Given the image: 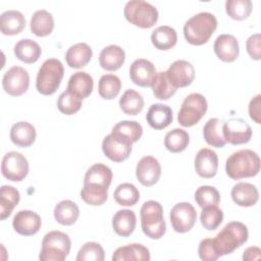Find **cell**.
<instances>
[{
	"mask_svg": "<svg viewBox=\"0 0 261 261\" xmlns=\"http://www.w3.org/2000/svg\"><path fill=\"white\" fill-rule=\"evenodd\" d=\"M217 28V19L214 14L204 11L199 12L186 21L184 36L188 43L200 46L209 41Z\"/></svg>",
	"mask_w": 261,
	"mask_h": 261,
	"instance_id": "cell-1",
	"label": "cell"
},
{
	"mask_svg": "<svg viewBox=\"0 0 261 261\" xmlns=\"http://www.w3.org/2000/svg\"><path fill=\"white\" fill-rule=\"evenodd\" d=\"M259 155L249 149H244L232 153L225 162L226 174L234 180L252 177L259 173Z\"/></svg>",
	"mask_w": 261,
	"mask_h": 261,
	"instance_id": "cell-2",
	"label": "cell"
},
{
	"mask_svg": "<svg viewBox=\"0 0 261 261\" xmlns=\"http://www.w3.org/2000/svg\"><path fill=\"white\" fill-rule=\"evenodd\" d=\"M249 237L247 226L240 221H230L213 239V245L218 256L232 253L244 243Z\"/></svg>",
	"mask_w": 261,
	"mask_h": 261,
	"instance_id": "cell-3",
	"label": "cell"
},
{
	"mask_svg": "<svg viewBox=\"0 0 261 261\" xmlns=\"http://www.w3.org/2000/svg\"><path fill=\"white\" fill-rule=\"evenodd\" d=\"M141 226L143 232L153 240L161 239L166 231L163 208L157 201H147L141 207Z\"/></svg>",
	"mask_w": 261,
	"mask_h": 261,
	"instance_id": "cell-4",
	"label": "cell"
},
{
	"mask_svg": "<svg viewBox=\"0 0 261 261\" xmlns=\"http://www.w3.org/2000/svg\"><path fill=\"white\" fill-rule=\"evenodd\" d=\"M64 74V68L60 60L49 58L43 62L39 68L36 88L42 95L48 96L54 94L60 86Z\"/></svg>",
	"mask_w": 261,
	"mask_h": 261,
	"instance_id": "cell-5",
	"label": "cell"
},
{
	"mask_svg": "<svg viewBox=\"0 0 261 261\" xmlns=\"http://www.w3.org/2000/svg\"><path fill=\"white\" fill-rule=\"evenodd\" d=\"M71 241L65 232L52 230L45 234L39 259L42 261H63L70 252Z\"/></svg>",
	"mask_w": 261,
	"mask_h": 261,
	"instance_id": "cell-6",
	"label": "cell"
},
{
	"mask_svg": "<svg viewBox=\"0 0 261 261\" xmlns=\"http://www.w3.org/2000/svg\"><path fill=\"white\" fill-rule=\"evenodd\" d=\"M123 14L127 21L142 29L152 28L158 20L157 8L143 0H130L126 2Z\"/></svg>",
	"mask_w": 261,
	"mask_h": 261,
	"instance_id": "cell-7",
	"label": "cell"
},
{
	"mask_svg": "<svg viewBox=\"0 0 261 261\" xmlns=\"http://www.w3.org/2000/svg\"><path fill=\"white\" fill-rule=\"evenodd\" d=\"M207 108L206 98L202 94L192 93L185 98L177 114V121L181 126H193L205 115Z\"/></svg>",
	"mask_w": 261,
	"mask_h": 261,
	"instance_id": "cell-8",
	"label": "cell"
},
{
	"mask_svg": "<svg viewBox=\"0 0 261 261\" xmlns=\"http://www.w3.org/2000/svg\"><path fill=\"white\" fill-rule=\"evenodd\" d=\"M1 172L5 178L11 181H20L28 175L29 162L21 153L8 152L2 159Z\"/></svg>",
	"mask_w": 261,
	"mask_h": 261,
	"instance_id": "cell-9",
	"label": "cell"
},
{
	"mask_svg": "<svg viewBox=\"0 0 261 261\" xmlns=\"http://www.w3.org/2000/svg\"><path fill=\"white\" fill-rule=\"evenodd\" d=\"M170 223L172 228L179 233L191 230L197 219V212L189 202L175 204L170 211Z\"/></svg>",
	"mask_w": 261,
	"mask_h": 261,
	"instance_id": "cell-10",
	"label": "cell"
},
{
	"mask_svg": "<svg viewBox=\"0 0 261 261\" xmlns=\"http://www.w3.org/2000/svg\"><path fill=\"white\" fill-rule=\"evenodd\" d=\"M30 86L29 72L21 66H12L3 75V90L10 96H20L24 94Z\"/></svg>",
	"mask_w": 261,
	"mask_h": 261,
	"instance_id": "cell-11",
	"label": "cell"
},
{
	"mask_svg": "<svg viewBox=\"0 0 261 261\" xmlns=\"http://www.w3.org/2000/svg\"><path fill=\"white\" fill-rule=\"evenodd\" d=\"M132 143L112 133L106 136L102 142L104 155L114 162H122L127 159L132 153Z\"/></svg>",
	"mask_w": 261,
	"mask_h": 261,
	"instance_id": "cell-12",
	"label": "cell"
},
{
	"mask_svg": "<svg viewBox=\"0 0 261 261\" xmlns=\"http://www.w3.org/2000/svg\"><path fill=\"white\" fill-rule=\"evenodd\" d=\"M222 134L226 143L242 145L252 138L251 126L242 118H231L222 124Z\"/></svg>",
	"mask_w": 261,
	"mask_h": 261,
	"instance_id": "cell-13",
	"label": "cell"
},
{
	"mask_svg": "<svg viewBox=\"0 0 261 261\" xmlns=\"http://www.w3.org/2000/svg\"><path fill=\"white\" fill-rule=\"evenodd\" d=\"M170 84L175 88L190 86L195 79V69L191 62L187 60H176L170 64L166 70Z\"/></svg>",
	"mask_w": 261,
	"mask_h": 261,
	"instance_id": "cell-14",
	"label": "cell"
},
{
	"mask_svg": "<svg viewBox=\"0 0 261 261\" xmlns=\"http://www.w3.org/2000/svg\"><path fill=\"white\" fill-rule=\"evenodd\" d=\"M136 175L143 186L151 187L160 178L161 165L155 157L145 156L137 164Z\"/></svg>",
	"mask_w": 261,
	"mask_h": 261,
	"instance_id": "cell-15",
	"label": "cell"
},
{
	"mask_svg": "<svg viewBox=\"0 0 261 261\" xmlns=\"http://www.w3.org/2000/svg\"><path fill=\"white\" fill-rule=\"evenodd\" d=\"M42 225V220L39 214L32 210L18 211L12 220V226L14 230L21 236H34L36 234Z\"/></svg>",
	"mask_w": 261,
	"mask_h": 261,
	"instance_id": "cell-16",
	"label": "cell"
},
{
	"mask_svg": "<svg viewBox=\"0 0 261 261\" xmlns=\"http://www.w3.org/2000/svg\"><path fill=\"white\" fill-rule=\"evenodd\" d=\"M156 73L157 72L154 64L144 58L136 59L129 67L130 80L134 82V84L143 88L151 87Z\"/></svg>",
	"mask_w": 261,
	"mask_h": 261,
	"instance_id": "cell-17",
	"label": "cell"
},
{
	"mask_svg": "<svg viewBox=\"0 0 261 261\" xmlns=\"http://www.w3.org/2000/svg\"><path fill=\"white\" fill-rule=\"evenodd\" d=\"M195 169L198 175L203 178L215 176L218 169L217 154L208 148L199 150L195 157Z\"/></svg>",
	"mask_w": 261,
	"mask_h": 261,
	"instance_id": "cell-18",
	"label": "cell"
},
{
	"mask_svg": "<svg viewBox=\"0 0 261 261\" xmlns=\"http://www.w3.org/2000/svg\"><path fill=\"white\" fill-rule=\"evenodd\" d=\"M213 48L216 56L224 62H232L239 57V42L232 35L222 34L218 36Z\"/></svg>",
	"mask_w": 261,
	"mask_h": 261,
	"instance_id": "cell-19",
	"label": "cell"
},
{
	"mask_svg": "<svg viewBox=\"0 0 261 261\" xmlns=\"http://www.w3.org/2000/svg\"><path fill=\"white\" fill-rule=\"evenodd\" d=\"M149 125L154 129H163L167 127L173 119L172 110L169 106L161 103H155L150 106L146 114Z\"/></svg>",
	"mask_w": 261,
	"mask_h": 261,
	"instance_id": "cell-20",
	"label": "cell"
},
{
	"mask_svg": "<svg viewBox=\"0 0 261 261\" xmlns=\"http://www.w3.org/2000/svg\"><path fill=\"white\" fill-rule=\"evenodd\" d=\"M125 60L124 50L117 45H109L102 49L99 55L101 67L108 71L119 69Z\"/></svg>",
	"mask_w": 261,
	"mask_h": 261,
	"instance_id": "cell-21",
	"label": "cell"
},
{
	"mask_svg": "<svg viewBox=\"0 0 261 261\" xmlns=\"http://www.w3.org/2000/svg\"><path fill=\"white\" fill-rule=\"evenodd\" d=\"M37 137L36 128L28 121H18L10 128V140L17 147H30Z\"/></svg>",
	"mask_w": 261,
	"mask_h": 261,
	"instance_id": "cell-22",
	"label": "cell"
},
{
	"mask_svg": "<svg viewBox=\"0 0 261 261\" xmlns=\"http://www.w3.org/2000/svg\"><path fill=\"white\" fill-rule=\"evenodd\" d=\"M231 199L242 207L254 206L259 200V192L252 184L238 182L231 189Z\"/></svg>",
	"mask_w": 261,
	"mask_h": 261,
	"instance_id": "cell-23",
	"label": "cell"
},
{
	"mask_svg": "<svg viewBox=\"0 0 261 261\" xmlns=\"http://www.w3.org/2000/svg\"><path fill=\"white\" fill-rule=\"evenodd\" d=\"M94 87L93 77L86 71H76L68 80L67 91L82 100L91 95Z\"/></svg>",
	"mask_w": 261,
	"mask_h": 261,
	"instance_id": "cell-24",
	"label": "cell"
},
{
	"mask_svg": "<svg viewBox=\"0 0 261 261\" xmlns=\"http://www.w3.org/2000/svg\"><path fill=\"white\" fill-rule=\"evenodd\" d=\"M137 225V217L133 210H118L112 217V227L116 234L120 237L130 236Z\"/></svg>",
	"mask_w": 261,
	"mask_h": 261,
	"instance_id": "cell-25",
	"label": "cell"
},
{
	"mask_svg": "<svg viewBox=\"0 0 261 261\" xmlns=\"http://www.w3.org/2000/svg\"><path fill=\"white\" fill-rule=\"evenodd\" d=\"M25 27V18L18 10H6L0 16V30L5 36L19 34Z\"/></svg>",
	"mask_w": 261,
	"mask_h": 261,
	"instance_id": "cell-26",
	"label": "cell"
},
{
	"mask_svg": "<svg viewBox=\"0 0 261 261\" xmlns=\"http://www.w3.org/2000/svg\"><path fill=\"white\" fill-rule=\"evenodd\" d=\"M93 55L91 47L86 43H77L70 46L65 53V60L69 67L82 68L86 66Z\"/></svg>",
	"mask_w": 261,
	"mask_h": 261,
	"instance_id": "cell-27",
	"label": "cell"
},
{
	"mask_svg": "<svg viewBox=\"0 0 261 261\" xmlns=\"http://www.w3.org/2000/svg\"><path fill=\"white\" fill-rule=\"evenodd\" d=\"M112 176V171L108 166L102 163H96L87 170L84 177V185H93L109 189Z\"/></svg>",
	"mask_w": 261,
	"mask_h": 261,
	"instance_id": "cell-28",
	"label": "cell"
},
{
	"mask_svg": "<svg viewBox=\"0 0 261 261\" xmlns=\"http://www.w3.org/2000/svg\"><path fill=\"white\" fill-rule=\"evenodd\" d=\"M150 258L151 257L148 248L141 244H130L127 246L119 247L114 251L112 255L113 261H149Z\"/></svg>",
	"mask_w": 261,
	"mask_h": 261,
	"instance_id": "cell-29",
	"label": "cell"
},
{
	"mask_svg": "<svg viewBox=\"0 0 261 261\" xmlns=\"http://www.w3.org/2000/svg\"><path fill=\"white\" fill-rule=\"evenodd\" d=\"M30 28L32 33L38 37L50 35L54 29L53 15L45 9L37 10L31 18Z\"/></svg>",
	"mask_w": 261,
	"mask_h": 261,
	"instance_id": "cell-30",
	"label": "cell"
},
{
	"mask_svg": "<svg viewBox=\"0 0 261 261\" xmlns=\"http://www.w3.org/2000/svg\"><path fill=\"white\" fill-rule=\"evenodd\" d=\"M42 53L39 44L31 39H22L14 46V55L20 61L32 64L38 61Z\"/></svg>",
	"mask_w": 261,
	"mask_h": 261,
	"instance_id": "cell-31",
	"label": "cell"
},
{
	"mask_svg": "<svg viewBox=\"0 0 261 261\" xmlns=\"http://www.w3.org/2000/svg\"><path fill=\"white\" fill-rule=\"evenodd\" d=\"M151 41L155 48L159 50H169L177 42L176 31L169 25H160L151 34Z\"/></svg>",
	"mask_w": 261,
	"mask_h": 261,
	"instance_id": "cell-32",
	"label": "cell"
},
{
	"mask_svg": "<svg viewBox=\"0 0 261 261\" xmlns=\"http://www.w3.org/2000/svg\"><path fill=\"white\" fill-rule=\"evenodd\" d=\"M80 216L77 205L70 200L59 202L54 208V218L62 225H72Z\"/></svg>",
	"mask_w": 261,
	"mask_h": 261,
	"instance_id": "cell-33",
	"label": "cell"
},
{
	"mask_svg": "<svg viewBox=\"0 0 261 261\" xmlns=\"http://www.w3.org/2000/svg\"><path fill=\"white\" fill-rule=\"evenodd\" d=\"M20 199L19 192L11 186H2L0 189V218L4 220L12 213Z\"/></svg>",
	"mask_w": 261,
	"mask_h": 261,
	"instance_id": "cell-34",
	"label": "cell"
},
{
	"mask_svg": "<svg viewBox=\"0 0 261 261\" xmlns=\"http://www.w3.org/2000/svg\"><path fill=\"white\" fill-rule=\"evenodd\" d=\"M203 136L206 143L215 148H222L226 141L222 134V123L218 118H210L203 127Z\"/></svg>",
	"mask_w": 261,
	"mask_h": 261,
	"instance_id": "cell-35",
	"label": "cell"
},
{
	"mask_svg": "<svg viewBox=\"0 0 261 261\" xmlns=\"http://www.w3.org/2000/svg\"><path fill=\"white\" fill-rule=\"evenodd\" d=\"M111 133L134 144L141 139L143 135V127L138 121L122 120L113 126Z\"/></svg>",
	"mask_w": 261,
	"mask_h": 261,
	"instance_id": "cell-36",
	"label": "cell"
},
{
	"mask_svg": "<svg viewBox=\"0 0 261 261\" xmlns=\"http://www.w3.org/2000/svg\"><path fill=\"white\" fill-rule=\"evenodd\" d=\"M119 106L125 114L137 115L144 108V98L139 92L128 89L120 97Z\"/></svg>",
	"mask_w": 261,
	"mask_h": 261,
	"instance_id": "cell-37",
	"label": "cell"
},
{
	"mask_svg": "<svg viewBox=\"0 0 261 261\" xmlns=\"http://www.w3.org/2000/svg\"><path fill=\"white\" fill-rule=\"evenodd\" d=\"M113 198L120 206H134L140 199V192L135 185L123 182L116 187Z\"/></svg>",
	"mask_w": 261,
	"mask_h": 261,
	"instance_id": "cell-38",
	"label": "cell"
},
{
	"mask_svg": "<svg viewBox=\"0 0 261 261\" xmlns=\"http://www.w3.org/2000/svg\"><path fill=\"white\" fill-rule=\"evenodd\" d=\"M190 143L189 134L182 128H173L164 138L165 148L172 153H179L186 150Z\"/></svg>",
	"mask_w": 261,
	"mask_h": 261,
	"instance_id": "cell-39",
	"label": "cell"
},
{
	"mask_svg": "<svg viewBox=\"0 0 261 261\" xmlns=\"http://www.w3.org/2000/svg\"><path fill=\"white\" fill-rule=\"evenodd\" d=\"M151 87L155 98L159 100H168L176 92V89L170 84L166 71L157 72Z\"/></svg>",
	"mask_w": 261,
	"mask_h": 261,
	"instance_id": "cell-40",
	"label": "cell"
},
{
	"mask_svg": "<svg viewBox=\"0 0 261 261\" xmlns=\"http://www.w3.org/2000/svg\"><path fill=\"white\" fill-rule=\"evenodd\" d=\"M121 81L115 74H104L98 84L99 95L106 100L114 99L120 92Z\"/></svg>",
	"mask_w": 261,
	"mask_h": 261,
	"instance_id": "cell-41",
	"label": "cell"
},
{
	"mask_svg": "<svg viewBox=\"0 0 261 261\" xmlns=\"http://www.w3.org/2000/svg\"><path fill=\"white\" fill-rule=\"evenodd\" d=\"M81 198L89 205L100 206L107 201L108 189L93 185H84L81 190Z\"/></svg>",
	"mask_w": 261,
	"mask_h": 261,
	"instance_id": "cell-42",
	"label": "cell"
},
{
	"mask_svg": "<svg viewBox=\"0 0 261 261\" xmlns=\"http://www.w3.org/2000/svg\"><path fill=\"white\" fill-rule=\"evenodd\" d=\"M251 0H227L225 2V11L229 17L236 20L246 19L252 11Z\"/></svg>",
	"mask_w": 261,
	"mask_h": 261,
	"instance_id": "cell-43",
	"label": "cell"
},
{
	"mask_svg": "<svg viewBox=\"0 0 261 261\" xmlns=\"http://www.w3.org/2000/svg\"><path fill=\"white\" fill-rule=\"evenodd\" d=\"M200 220L204 228L215 230L223 220V212L217 205L204 207L200 215Z\"/></svg>",
	"mask_w": 261,
	"mask_h": 261,
	"instance_id": "cell-44",
	"label": "cell"
},
{
	"mask_svg": "<svg viewBox=\"0 0 261 261\" xmlns=\"http://www.w3.org/2000/svg\"><path fill=\"white\" fill-rule=\"evenodd\" d=\"M195 201L201 208L218 205L220 202V194L214 187L201 186L195 192Z\"/></svg>",
	"mask_w": 261,
	"mask_h": 261,
	"instance_id": "cell-45",
	"label": "cell"
},
{
	"mask_svg": "<svg viewBox=\"0 0 261 261\" xmlns=\"http://www.w3.org/2000/svg\"><path fill=\"white\" fill-rule=\"evenodd\" d=\"M57 107L63 114L71 115L76 113L82 108V99L66 90L59 95Z\"/></svg>",
	"mask_w": 261,
	"mask_h": 261,
	"instance_id": "cell-46",
	"label": "cell"
},
{
	"mask_svg": "<svg viewBox=\"0 0 261 261\" xmlns=\"http://www.w3.org/2000/svg\"><path fill=\"white\" fill-rule=\"evenodd\" d=\"M105 258L104 250L99 243L88 242L79 250L76 261H103Z\"/></svg>",
	"mask_w": 261,
	"mask_h": 261,
	"instance_id": "cell-47",
	"label": "cell"
},
{
	"mask_svg": "<svg viewBox=\"0 0 261 261\" xmlns=\"http://www.w3.org/2000/svg\"><path fill=\"white\" fill-rule=\"evenodd\" d=\"M198 253L200 259L204 261H215L219 258L213 245V239H204L200 242Z\"/></svg>",
	"mask_w": 261,
	"mask_h": 261,
	"instance_id": "cell-48",
	"label": "cell"
},
{
	"mask_svg": "<svg viewBox=\"0 0 261 261\" xmlns=\"http://www.w3.org/2000/svg\"><path fill=\"white\" fill-rule=\"evenodd\" d=\"M247 52L252 59L260 60L261 52H260V34H254L250 36L246 42Z\"/></svg>",
	"mask_w": 261,
	"mask_h": 261,
	"instance_id": "cell-49",
	"label": "cell"
},
{
	"mask_svg": "<svg viewBox=\"0 0 261 261\" xmlns=\"http://www.w3.org/2000/svg\"><path fill=\"white\" fill-rule=\"evenodd\" d=\"M260 105H261V95L258 94L253 97L249 103V115L256 123H261L260 119Z\"/></svg>",
	"mask_w": 261,
	"mask_h": 261,
	"instance_id": "cell-50",
	"label": "cell"
},
{
	"mask_svg": "<svg viewBox=\"0 0 261 261\" xmlns=\"http://www.w3.org/2000/svg\"><path fill=\"white\" fill-rule=\"evenodd\" d=\"M260 257H261V250L259 247H256V246L247 248L243 254V260L245 261L258 260L260 259Z\"/></svg>",
	"mask_w": 261,
	"mask_h": 261,
	"instance_id": "cell-51",
	"label": "cell"
}]
</instances>
